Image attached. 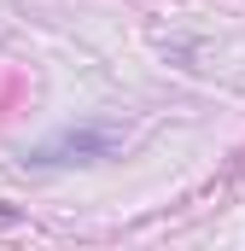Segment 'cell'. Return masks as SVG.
<instances>
[{
    "label": "cell",
    "instance_id": "1",
    "mask_svg": "<svg viewBox=\"0 0 245 251\" xmlns=\"http://www.w3.org/2000/svg\"><path fill=\"white\" fill-rule=\"evenodd\" d=\"M117 128L111 123H94V128H70V134H59L53 146H41L35 152V164H99V158H111L117 152Z\"/></svg>",
    "mask_w": 245,
    "mask_h": 251
}]
</instances>
